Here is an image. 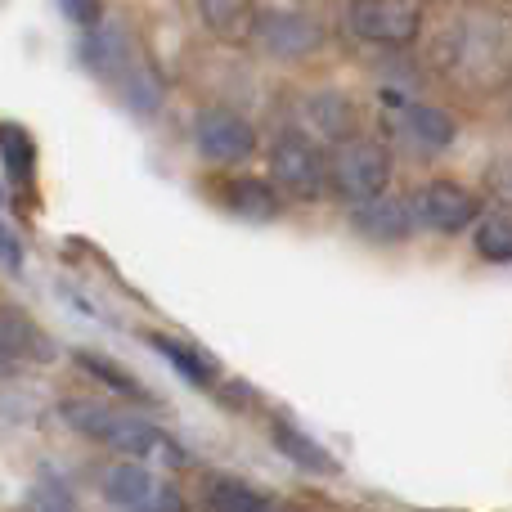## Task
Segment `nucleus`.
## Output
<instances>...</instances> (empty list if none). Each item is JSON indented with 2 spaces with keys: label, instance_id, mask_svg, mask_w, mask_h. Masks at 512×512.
Listing matches in <instances>:
<instances>
[{
  "label": "nucleus",
  "instance_id": "nucleus-7",
  "mask_svg": "<svg viewBox=\"0 0 512 512\" xmlns=\"http://www.w3.org/2000/svg\"><path fill=\"white\" fill-rule=\"evenodd\" d=\"M252 41L270 59H306L324 45V27L306 14H292V9H270V14L256 18Z\"/></svg>",
  "mask_w": 512,
  "mask_h": 512
},
{
  "label": "nucleus",
  "instance_id": "nucleus-23",
  "mask_svg": "<svg viewBox=\"0 0 512 512\" xmlns=\"http://www.w3.org/2000/svg\"><path fill=\"white\" fill-rule=\"evenodd\" d=\"M59 9L72 18L77 27H95L99 23V0H59Z\"/></svg>",
  "mask_w": 512,
  "mask_h": 512
},
{
  "label": "nucleus",
  "instance_id": "nucleus-15",
  "mask_svg": "<svg viewBox=\"0 0 512 512\" xmlns=\"http://www.w3.org/2000/svg\"><path fill=\"white\" fill-rule=\"evenodd\" d=\"M306 117L315 122L319 135L346 140V126H351V104H346L342 95H315V99H306Z\"/></svg>",
  "mask_w": 512,
  "mask_h": 512
},
{
  "label": "nucleus",
  "instance_id": "nucleus-11",
  "mask_svg": "<svg viewBox=\"0 0 512 512\" xmlns=\"http://www.w3.org/2000/svg\"><path fill=\"white\" fill-rule=\"evenodd\" d=\"M355 230L373 243H400L414 234V207L405 198L378 194L369 203H355Z\"/></svg>",
  "mask_w": 512,
  "mask_h": 512
},
{
  "label": "nucleus",
  "instance_id": "nucleus-25",
  "mask_svg": "<svg viewBox=\"0 0 512 512\" xmlns=\"http://www.w3.org/2000/svg\"><path fill=\"white\" fill-rule=\"evenodd\" d=\"M0 261H5L9 270H18V243L9 239V230H5V225H0Z\"/></svg>",
  "mask_w": 512,
  "mask_h": 512
},
{
  "label": "nucleus",
  "instance_id": "nucleus-17",
  "mask_svg": "<svg viewBox=\"0 0 512 512\" xmlns=\"http://www.w3.org/2000/svg\"><path fill=\"white\" fill-rule=\"evenodd\" d=\"M0 158H5V171L14 180H32V167H36V149L27 140V131L18 126H0Z\"/></svg>",
  "mask_w": 512,
  "mask_h": 512
},
{
  "label": "nucleus",
  "instance_id": "nucleus-10",
  "mask_svg": "<svg viewBox=\"0 0 512 512\" xmlns=\"http://www.w3.org/2000/svg\"><path fill=\"white\" fill-rule=\"evenodd\" d=\"M414 212H418V221L432 225V230H441V234H459V230H468V225L477 221V198H472L463 185L436 180V185H427L423 194H418Z\"/></svg>",
  "mask_w": 512,
  "mask_h": 512
},
{
  "label": "nucleus",
  "instance_id": "nucleus-24",
  "mask_svg": "<svg viewBox=\"0 0 512 512\" xmlns=\"http://www.w3.org/2000/svg\"><path fill=\"white\" fill-rule=\"evenodd\" d=\"M27 504H32V508H72V495L63 486H54V490L36 486L32 495H27Z\"/></svg>",
  "mask_w": 512,
  "mask_h": 512
},
{
  "label": "nucleus",
  "instance_id": "nucleus-8",
  "mask_svg": "<svg viewBox=\"0 0 512 512\" xmlns=\"http://www.w3.org/2000/svg\"><path fill=\"white\" fill-rule=\"evenodd\" d=\"M104 495L117 508H185V499L167 481L153 477L140 459H131V454L104 472Z\"/></svg>",
  "mask_w": 512,
  "mask_h": 512
},
{
  "label": "nucleus",
  "instance_id": "nucleus-20",
  "mask_svg": "<svg viewBox=\"0 0 512 512\" xmlns=\"http://www.w3.org/2000/svg\"><path fill=\"white\" fill-rule=\"evenodd\" d=\"M207 504H212L216 512H265L270 499L256 495V490H248V486H239V481H216L212 495H207Z\"/></svg>",
  "mask_w": 512,
  "mask_h": 512
},
{
  "label": "nucleus",
  "instance_id": "nucleus-14",
  "mask_svg": "<svg viewBox=\"0 0 512 512\" xmlns=\"http://www.w3.org/2000/svg\"><path fill=\"white\" fill-rule=\"evenodd\" d=\"M153 346H158V351L162 355H167V360L171 364H176V369L180 373H185V378L189 382H198V387H203V382H212L216 378V364L212 360H207V355L203 351H194V346H185V342H176V337H153Z\"/></svg>",
  "mask_w": 512,
  "mask_h": 512
},
{
  "label": "nucleus",
  "instance_id": "nucleus-22",
  "mask_svg": "<svg viewBox=\"0 0 512 512\" xmlns=\"http://www.w3.org/2000/svg\"><path fill=\"white\" fill-rule=\"evenodd\" d=\"M77 360H81V369H90L99 382H108L113 391H122V396H140V400H144V387H140L135 378H126V373L117 369L113 360H104V355H77Z\"/></svg>",
  "mask_w": 512,
  "mask_h": 512
},
{
  "label": "nucleus",
  "instance_id": "nucleus-16",
  "mask_svg": "<svg viewBox=\"0 0 512 512\" xmlns=\"http://www.w3.org/2000/svg\"><path fill=\"white\" fill-rule=\"evenodd\" d=\"M274 445H279L288 459H297L301 468H315V472H333V459H328L324 450H319L310 436H301V432H292L288 423H274Z\"/></svg>",
  "mask_w": 512,
  "mask_h": 512
},
{
  "label": "nucleus",
  "instance_id": "nucleus-6",
  "mask_svg": "<svg viewBox=\"0 0 512 512\" xmlns=\"http://www.w3.org/2000/svg\"><path fill=\"white\" fill-rule=\"evenodd\" d=\"M346 18L373 45H409L423 27V0H351Z\"/></svg>",
  "mask_w": 512,
  "mask_h": 512
},
{
  "label": "nucleus",
  "instance_id": "nucleus-21",
  "mask_svg": "<svg viewBox=\"0 0 512 512\" xmlns=\"http://www.w3.org/2000/svg\"><path fill=\"white\" fill-rule=\"evenodd\" d=\"M477 252L486 261H512V221L508 216H490L477 230Z\"/></svg>",
  "mask_w": 512,
  "mask_h": 512
},
{
  "label": "nucleus",
  "instance_id": "nucleus-12",
  "mask_svg": "<svg viewBox=\"0 0 512 512\" xmlns=\"http://www.w3.org/2000/svg\"><path fill=\"white\" fill-rule=\"evenodd\" d=\"M0 355L5 360H54V342L32 315L18 306H0Z\"/></svg>",
  "mask_w": 512,
  "mask_h": 512
},
{
  "label": "nucleus",
  "instance_id": "nucleus-9",
  "mask_svg": "<svg viewBox=\"0 0 512 512\" xmlns=\"http://www.w3.org/2000/svg\"><path fill=\"white\" fill-rule=\"evenodd\" d=\"M198 149H203V158H212V162H243V158H252V149H256V135H252V126L243 122L239 113H225V108H212V113H203L198 117Z\"/></svg>",
  "mask_w": 512,
  "mask_h": 512
},
{
  "label": "nucleus",
  "instance_id": "nucleus-27",
  "mask_svg": "<svg viewBox=\"0 0 512 512\" xmlns=\"http://www.w3.org/2000/svg\"><path fill=\"white\" fill-rule=\"evenodd\" d=\"M0 369H5V355H0Z\"/></svg>",
  "mask_w": 512,
  "mask_h": 512
},
{
  "label": "nucleus",
  "instance_id": "nucleus-13",
  "mask_svg": "<svg viewBox=\"0 0 512 512\" xmlns=\"http://www.w3.org/2000/svg\"><path fill=\"white\" fill-rule=\"evenodd\" d=\"M198 14L221 41H252L261 9L256 0H198Z\"/></svg>",
  "mask_w": 512,
  "mask_h": 512
},
{
  "label": "nucleus",
  "instance_id": "nucleus-18",
  "mask_svg": "<svg viewBox=\"0 0 512 512\" xmlns=\"http://www.w3.org/2000/svg\"><path fill=\"white\" fill-rule=\"evenodd\" d=\"M230 203L239 207L243 216H252V221H270V216L279 212V203H274V185H261V180H234Z\"/></svg>",
  "mask_w": 512,
  "mask_h": 512
},
{
  "label": "nucleus",
  "instance_id": "nucleus-19",
  "mask_svg": "<svg viewBox=\"0 0 512 512\" xmlns=\"http://www.w3.org/2000/svg\"><path fill=\"white\" fill-rule=\"evenodd\" d=\"M405 122H409V131L418 135V140H427V144H450L454 140V122L441 113V108H427V104H414V108H405Z\"/></svg>",
  "mask_w": 512,
  "mask_h": 512
},
{
  "label": "nucleus",
  "instance_id": "nucleus-3",
  "mask_svg": "<svg viewBox=\"0 0 512 512\" xmlns=\"http://www.w3.org/2000/svg\"><path fill=\"white\" fill-rule=\"evenodd\" d=\"M63 418L81 436H95V441L113 445L117 454H131V459H180L158 427L126 414V409H108L99 400H63Z\"/></svg>",
  "mask_w": 512,
  "mask_h": 512
},
{
  "label": "nucleus",
  "instance_id": "nucleus-4",
  "mask_svg": "<svg viewBox=\"0 0 512 512\" xmlns=\"http://www.w3.org/2000/svg\"><path fill=\"white\" fill-rule=\"evenodd\" d=\"M391 180V153L378 140H342L328 158V185L346 203H369L387 194Z\"/></svg>",
  "mask_w": 512,
  "mask_h": 512
},
{
  "label": "nucleus",
  "instance_id": "nucleus-5",
  "mask_svg": "<svg viewBox=\"0 0 512 512\" xmlns=\"http://www.w3.org/2000/svg\"><path fill=\"white\" fill-rule=\"evenodd\" d=\"M270 176L279 185V194H288V198H324V189H333L328 185V158L297 131L274 140Z\"/></svg>",
  "mask_w": 512,
  "mask_h": 512
},
{
  "label": "nucleus",
  "instance_id": "nucleus-26",
  "mask_svg": "<svg viewBox=\"0 0 512 512\" xmlns=\"http://www.w3.org/2000/svg\"><path fill=\"white\" fill-rule=\"evenodd\" d=\"M495 185H499V194H504V198H512V167L495 171Z\"/></svg>",
  "mask_w": 512,
  "mask_h": 512
},
{
  "label": "nucleus",
  "instance_id": "nucleus-2",
  "mask_svg": "<svg viewBox=\"0 0 512 512\" xmlns=\"http://www.w3.org/2000/svg\"><path fill=\"white\" fill-rule=\"evenodd\" d=\"M86 68L99 72L108 86L122 90V99L140 113H153L162 99V81L149 63L135 54V45L126 41L122 27H99L95 23V36L86 41Z\"/></svg>",
  "mask_w": 512,
  "mask_h": 512
},
{
  "label": "nucleus",
  "instance_id": "nucleus-28",
  "mask_svg": "<svg viewBox=\"0 0 512 512\" xmlns=\"http://www.w3.org/2000/svg\"><path fill=\"white\" fill-rule=\"evenodd\" d=\"M0 207H5V194H0Z\"/></svg>",
  "mask_w": 512,
  "mask_h": 512
},
{
  "label": "nucleus",
  "instance_id": "nucleus-1",
  "mask_svg": "<svg viewBox=\"0 0 512 512\" xmlns=\"http://www.w3.org/2000/svg\"><path fill=\"white\" fill-rule=\"evenodd\" d=\"M436 59L450 77L477 90L504 86L512 77V23L499 14H468L450 23L436 41Z\"/></svg>",
  "mask_w": 512,
  "mask_h": 512
}]
</instances>
